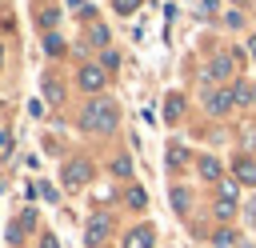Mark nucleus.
<instances>
[{
    "label": "nucleus",
    "instance_id": "obj_1",
    "mask_svg": "<svg viewBox=\"0 0 256 248\" xmlns=\"http://www.w3.org/2000/svg\"><path fill=\"white\" fill-rule=\"evenodd\" d=\"M84 128H100V132H112L116 128V104L112 100H92L88 112H84Z\"/></svg>",
    "mask_w": 256,
    "mask_h": 248
},
{
    "label": "nucleus",
    "instance_id": "obj_2",
    "mask_svg": "<svg viewBox=\"0 0 256 248\" xmlns=\"http://www.w3.org/2000/svg\"><path fill=\"white\" fill-rule=\"evenodd\" d=\"M60 180H64V188H84V184L92 180V160H84V156L68 160L64 172H60Z\"/></svg>",
    "mask_w": 256,
    "mask_h": 248
},
{
    "label": "nucleus",
    "instance_id": "obj_3",
    "mask_svg": "<svg viewBox=\"0 0 256 248\" xmlns=\"http://www.w3.org/2000/svg\"><path fill=\"white\" fill-rule=\"evenodd\" d=\"M80 88H84V92H100V88H104V68L84 64V68H80Z\"/></svg>",
    "mask_w": 256,
    "mask_h": 248
},
{
    "label": "nucleus",
    "instance_id": "obj_4",
    "mask_svg": "<svg viewBox=\"0 0 256 248\" xmlns=\"http://www.w3.org/2000/svg\"><path fill=\"white\" fill-rule=\"evenodd\" d=\"M124 248H152V228H148V224H136V228L124 236Z\"/></svg>",
    "mask_w": 256,
    "mask_h": 248
},
{
    "label": "nucleus",
    "instance_id": "obj_5",
    "mask_svg": "<svg viewBox=\"0 0 256 248\" xmlns=\"http://www.w3.org/2000/svg\"><path fill=\"white\" fill-rule=\"evenodd\" d=\"M232 100H236L232 92H212L204 104H208V112H216V116H220V112H228V108H232Z\"/></svg>",
    "mask_w": 256,
    "mask_h": 248
},
{
    "label": "nucleus",
    "instance_id": "obj_6",
    "mask_svg": "<svg viewBox=\"0 0 256 248\" xmlns=\"http://www.w3.org/2000/svg\"><path fill=\"white\" fill-rule=\"evenodd\" d=\"M180 116H184V96H180V92H172V96H168V104H164V120H168V124H176Z\"/></svg>",
    "mask_w": 256,
    "mask_h": 248
},
{
    "label": "nucleus",
    "instance_id": "obj_7",
    "mask_svg": "<svg viewBox=\"0 0 256 248\" xmlns=\"http://www.w3.org/2000/svg\"><path fill=\"white\" fill-rule=\"evenodd\" d=\"M236 180H244V184H256V160H248V156H236Z\"/></svg>",
    "mask_w": 256,
    "mask_h": 248
},
{
    "label": "nucleus",
    "instance_id": "obj_8",
    "mask_svg": "<svg viewBox=\"0 0 256 248\" xmlns=\"http://www.w3.org/2000/svg\"><path fill=\"white\" fill-rule=\"evenodd\" d=\"M108 236V216H96L92 224H88V244H100Z\"/></svg>",
    "mask_w": 256,
    "mask_h": 248
},
{
    "label": "nucleus",
    "instance_id": "obj_9",
    "mask_svg": "<svg viewBox=\"0 0 256 248\" xmlns=\"http://www.w3.org/2000/svg\"><path fill=\"white\" fill-rule=\"evenodd\" d=\"M200 176H204V180H220V160H216V156H204V160H200Z\"/></svg>",
    "mask_w": 256,
    "mask_h": 248
},
{
    "label": "nucleus",
    "instance_id": "obj_10",
    "mask_svg": "<svg viewBox=\"0 0 256 248\" xmlns=\"http://www.w3.org/2000/svg\"><path fill=\"white\" fill-rule=\"evenodd\" d=\"M112 4H116V12H120V16H132V12L140 8V0H112Z\"/></svg>",
    "mask_w": 256,
    "mask_h": 248
},
{
    "label": "nucleus",
    "instance_id": "obj_11",
    "mask_svg": "<svg viewBox=\"0 0 256 248\" xmlns=\"http://www.w3.org/2000/svg\"><path fill=\"white\" fill-rule=\"evenodd\" d=\"M228 68H232V60H224V56H220V60L208 68V76H228Z\"/></svg>",
    "mask_w": 256,
    "mask_h": 248
},
{
    "label": "nucleus",
    "instance_id": "obj_12",
    "mask_svg": "<svg viewBox=\"0 0 256 248\" xmlns=\"http://www.w3.org/2000/svg\"><path fill=\"white\" fill-rule=\"evenodd\" d=\"M232 96H236V100H240V104H248V100H256V96H252V88H248V84H236V88H232Z\"/></svg>",
    "mask_w": 256,
    "mask_h": 248
},
{
    "label": "nucleus",
    "instance_id": "obj_13",
    "mask_svg": "<svg viewBox=\"0 0 256 248\" xmlns=\"http://www.w3.org/2000/svg\"><path fill=\"white\" fill-rule=\"evenodd\" d=\"M172 204H176V212H188V196H184V188H172Z\"/></svg>",
    "mask_w": 256,
    "mask_h": 248
},
{
    "label": "nucleus",
    "instance_id": "obj_14",
    "mask_svg": "<svg viewBox=\"0 0 256 248\" xmlns=\"http://www.w3.org/2000/svg\"><path fill=\"white\" fill-rule=\"evenodd\" d=\"M232 212H236V200H220V204H216V216H220V220H228Z\"/></svg>",
    "mask_w": 256,
    "mask_h": 248
},
{
    "label": "nucleus",
    "instance_id": "obj_15",
    "mask_svg": "<svg viewBox=\"0 0 256 248\" xmlns=\"http://www.w3.org/2000/svg\"><path fill=\"white\" fill-rule=\"evenodd\" d=\"M56 20H60V16H56V8H44V12H40V24H44V28H52Z\"/></svg>",
    "mask_w": 256,
    "mask_h": 248
},
{
    "label": "nucleus",
    "instance_id": "obj_16",
    "mask_svg": "<svg viewBox=\"0 0 256 248\" xmlns=\"http://www.w3.org/2000/svg\"><path fill=\"white\" fill-rule=\"evenodd\" d=\"M112 168H116V176H128V172H132V160H124V156H120Z\"/></svg>",
    "mask_w": 256,
    "mask_h": 248
},
{
    "label": "nucleus",
    "instance_id": "obj_17",
    "mask_svg": "<svg viewBox=\"0 0 256 248\" xmlns=\"http://www.w3.org/2000/svg\"><path fill=\"white\" fill-rule=\"evenodd\" d=\"M128 204H132V208H144V192L132 188V192H128Z\"/></svg>",
    "mask_w": 256,
    "mask_h": 248
},
{
    "label": "nucleus",
    "instance_id": "obj_18",
    "mask_svg": "<svg viewBox=\"0 0 256 248\" xmlns=\"http://www.w3.org/2000/svg\"><path fill=\"white\" fill-rule=\"evenodd\" d=\"M232 240H236V236H232V232H224V228H220V232H216V248H228V244H232Z\"/></svg>",
    "mask_w": 256,
    "mask_h": 248
},
{
    "label": "nucleus",
    "instance_id": "obj_19",
    "mask_svg": "<svg viewBox=\"0 0 256 248\" xmlns=\"http://www.w3.org/2000/svg\"><path fill=\"white\" fill-rule=\"evenodd\" d=\"M224 24H228V28H240V24H244V16H240V12H228V16H224Z\"/></svg>",
    "mask_w": 256,
    "mask_h": 248
},
{
    "label": "nucleus",
    "instance_id": "obj_20",
    "mask_svg": "<svg viewBox=\"0 0 256 248\" xmlns=\"http://www.w3.org/2000/svg\"><path fill=\"white\" fill-rule=\"evenodd\" d=\"M92 40H96V44H108V28L96 24V28H92Z\"/></svg>",
    "mask_w": 256,
    "mask_h": 248
},
{
    "label": "nucleus",
    "instance_id": "obj_21",
    "mask_svg": "<svg viewBox=\"0 0 256 248\" xmlns=\"http://www.w3.org/2000/svg\"><path fill=\"white\" fill-rule=\"evenodd\" d=\"M168 160H172V164H184V148H180V144H172V152H168Z\"/></svg>",
    "mask_w": 256,
    "mask_h": 248
},
{
    "label": "nucleus",
    "instance_id": "obj_22",
    "mask_svg": "<svg viewBox=\"0 0 256 248\" xmlns=\"http://www.w3.org/2000/svg\"><path fill=\"white\" fill-rule=\"evenodd\" d=\"M220 192H224V200H236V184H232V180H224V184H220Z\"/></svg>",
    "mask_w": 256,
    "mask_h": 248
},
{
    "label": "nucleus",
    "instance_id": "obj_23",
    "mask_svg": "<svg viewBox=\"0 0 256 248\" xmlns=\"http://www.w3.org/2000/svg\"><path fill=\"white\" fill-rule=\"evenodd\" d=\"M100 60H104V68H116V64H120V56H116V52H104Z\"/></svg>",
    "mask_w": 256,
    "mask_h": 248
},
{
    "label": "nucleus",
    "instance_id": "obj_24",
    "mask_svg": "<svg viewBox=\"0 0 256 248\" xmlns=\"http://www.w3.org/2000/svg\"><path fill=\"white\" fill-rule=\"evenodd\" d=\"M0 148H4V152L12 148V136H8V132H0Z\"/></svg>",
    "mask_w": 256,
    "mask_h": 248
},
{
    "label": "nucleus",
    "instance_id": "obj_25",
    "mask_svg": "<svg viewBox=\"0 0 256 248\" xmlns=\"http://www.w3.org/2000/svg\"><path fill=\"white\" fill-rule=\"evenodd\" d=\"M40 248H60V244H56V236H44V240H40Z\"/></svg>",
    "mask_w": 256,
    "mask_h": 248
},
{
    "label": "nucleus",
    "instance_id": "obj_26",
    "mask_svg": "<svg viewBox=\"0 0 256 248\" xmlns=\"http://www.w3.org/2000/svg\"><path fill=\"white\" fill-rule=\"evenodd\" d=\"M248 52H252V56H256V36H252V40H248Z\"/></svg>",
    "mask_w": 256,
    "mask_h": 248
},
{
    "label": "nucleus",
    "instance_id": "obj_27",
    "mask_svg": "<svg viewBox=\"0 0 256 248\" xmlns=\"http://www.w3.org/2000/svg\"><path fill=\"white\" fill-rule=\"evenodd\" d=\"M232 4H244V0H232Z\"/></svg>",
    "mask_w": 256,
    "mask_h": 248
},
{
    "label": "nucleus",
    "instance_id": "obj_28",
    "mask_svg": "<svg viewBox=\"0 0 256 248\" xmlns=\"http://www.w3.org/2000/svg\"><path fill=\"white\" fill-rule=\"evenodd\" d=\"M0 60H4V52H0Z\"/></svg>",
    "mask_w": 256,
    "mask_h": 248
},
{
    "label": "nucleus",
    "instance_id": "obj_29",
    "mask_svg": "<svg viewBox=\"0 0 256 248\" xmlns=\"http://www.w3.org/2000/svg\"><path fill=\"white\" fill-rule=\"evenodd\" d=\"M252 96H256V88H252Z\"/></svg>",
    "mask_w": 256,
    "mask_h": 248
}]
</instances>
